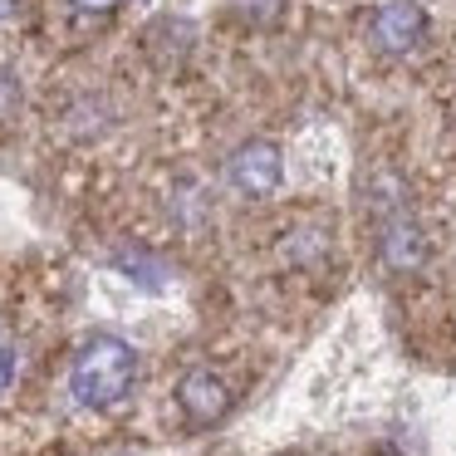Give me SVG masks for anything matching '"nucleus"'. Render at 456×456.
I'll return each instance as SVG.
<instances>
[{
    "label": "nucleus",
    "mask_w": 456,
    "mask_h": 456,
    "mask_svg": "<svg viewBox=\"0 0 456 456\" xmlns=\"http://www.w3.org/2000/svg\"><path fill=\"white\" fill-rule=\"evenodd\" d=\"M11 378H15V348H11V338L0 334V393L11 387Z\"/></svg>",
    "instance_id": "nucleus-8"
},
{
    "label": "nucleus",
    "mask_w": 456,
    "mask_h": 456,
    "mask_svg": "<svg viewBox=\"0 0 456 456\" xmlns=\"http://www.w3.org/2000/svg\"><path fill=\"white\" fill-rule=\"evenodd\" d=\"M363 35H368V45H373L378 54L397 60V54L417 50V45L427 40V11L417 5V0H387V5H378V11L368 15Z\"/></svg>",
    "instance_id": "nucleus-3"
},
{
    "label": "nucleus",
    "mask_w": 456,
    "mask_h": 456,
    "mask_svg": "<svg viewBox=\"0 0 456 456\" xmlns=\"http://www.w3.org/2000/svg\"><path fill=\"white\" fill-rule=\"evenodd\" d=\"M177 407H182V417H187L191 427L221 422V417L231 412V387H226V378L211 373V368H191V373L177 383Z\"/></svg>",
    "instance_id": "nucleus-4"
},
{
    "label": "nucleus",
    "mask_w": 456,
    "mask_h": 456,
    "mask_svg": "<svg viewBox=\"0 0 456 456\" xmlns=\"http://www.w3.org/2000/svg\"><path fill=\"white\" fill-rule=\"evenodd\" d=\"M231 187L246 197H270L280 187V152L275 142H246L231 158Z\"/></svg>",
    "instance_id": "nucleus-5"
},
{
    "label": "nucleus",
    "mask_w": 456,
    "mask_h": 456,
    "mask_svg": "<svg viewBox=\"0 0 456 456\" xmlns=\"http://www.w3.org/2000/svg\"><path fill=\"white\" fill-rule=\"evenodd\" d=\"M15 103H20V84H15L11 74L0 69V123L15 118Z\"/></svg>",
    "instance_id": "nucleus-6"
},
{
    "label": "nucleus",
    "mask_w": 456,
    "mask_h": 456,
    "mask_svg": "<svg viewBox=\"0 0 456 456\" xmlns=\"http://www.w3.org/2000/svg\"><path fill=\"white\" fill-rule=\"evenodd\" d=\"M79 15H89V20H103V15H113L118 11V0H69Z\"/></svg>",
    "instance_id": "nucleus-7"
},
{
    "label": "nucleus",
    "mask_w": 456,
    "mask_h": 456,
    "mask_svg": "<svg viewBox=\"0 0 456 456\" xmlns=\"http://www.w3.org/2000/svg\"><path fill=\"white\" fill-rule=\"evenodd\" d=\"M378 250H383V265L397 270V275H412V270L427 265V236L397 191L383 197V211H378Z\"/></svg>",
    "instance_id": "nucleus-2"
},
{
    "label": "nucleus",
    "mask_w": 456,
    "mask_h": 456,
    "mask_svg": "<svg viewBox=\"0 0 456 456\" xmlns=\"http://www.w3.org/2000/svg\"><path fill=\"white\" fill-rule=\"evenodd\" d=\"M133 378H138V354H133L123 338L99 334L79 348L69 368V387L84 407H113L133 393Z\"/></svg>",
    "instance_id": "nucleus-1"
}]
</instances>
